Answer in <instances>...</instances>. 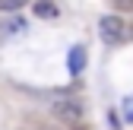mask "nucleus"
<instances>
[{
  "label": "nucleus",
  "mask_w": 133,
  "mask_h": 130,
  "mask_svg": "<svg viewBox=\"0 0 133 130\" xmlns=\"http://www.w3.org/2000/svg\"><path fill=\"white\" fill-rule=\"evenodd\" d=\"M124 32H127V25L121 22V16H102V19H98V35L108 44H117L124 38Z\"/></svg>",
  "instance_id": "f257e3e1"
},
{
  "label": "nucleus",
  "mask_w": 133,
  "mask_h": 130,
  "mask_svg": "<svg viewBox=\"0 0 133 130\" xmlns=\"http://www.w3.org/2000/svg\"><path fill=\"white\" fill-rule=\"evenodd\" d=\"M54 118L57 121H63V124H79L82 121V105L79 102H70V99H66V102H54Z\"/></svg>",
  "instance_id": "f03ea898"
},
{
  "label": "nucleus",
  "mask_w": 133,
  "mask_h": 130,
  "mask_svg": "<svg viewBox=\"0 0 133 130\" xmlns=\"http://www.w3.org/2000/svg\"><path fill=\"white\" fill-rule=\"evenodd\" d=\"M66 70H70L73 76H79L82 70H86V48H82V44L70 48V54H66Z\"/></svg>",
  "instance_id": "7ed1b4c3"
},
{
  "label": "nucleus",
  "mask_w": 133,
  "mask_h": 130,
  "mask_svg": "<svg viewBox=\"0 0 133 130\" xmlns=\"http://www.w3.org/2000/svg\"><path fill=\"white\" fill-rule=\"evenodd\" d=\"M32 13H35L38 16V19H57V3H54V0H35V10H32Z\"/></svg>",
  "instance_id": "20e7f679"
},
{
  "label": "nucleus",
  "mask_w": 133,
  "mask_h": 130,
  "mask_svg": "<svg viewBox=\"0 0 133 130\" xmlns=\"http://www.w3.org/2000/svg\"><path fill=\"white\" fill-rule=\"evenodd\" d=\"M29 3V0H0V10L3 13H16V10H22Z\"/></svg>",
  "instance_id": "39448f33"
},
{
  "label": "nucleus",
  "mask_w": 133,
  "mask_h": 130,
  "mask_svg": "<svg viewBox=\"0 0 133 130\" xmlns=\"http://www.w3.org/2000/svg\"><path fill=\"white\" fill-rule=\"evenodd\" d=\"M121 111H124V121L133 124V95H127V99L121 102Z\"/></svg>",
  "instance_id": "423d86ee"
},
{
  "label": "nucleus",
  "mask_w": 133,
  "mask_h": 130,
  "mask_svg": "<svg viewBox=\"0 0 133 130\" xmlns=\"http://www.w3.org/2000/svg\"><path fill=\"white\" fill-rule=\"evenodd\" d=\"M114 3H117L121 13H133V0H114Z\"/></svg>",
  "instance_id": "0eeeda50"
}]
</instances>
